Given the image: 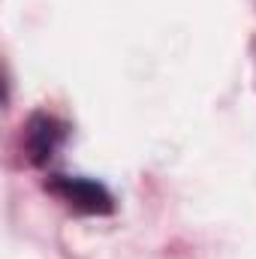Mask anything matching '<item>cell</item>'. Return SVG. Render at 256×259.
Wrapping results in <instances>:
<instances>
[{
    "label": "cell",
    "mask_w": 256,
    "mask_h": 259,
    "mask_svg": "<svg viewBox=\"0 0 256 259\" xmlns=\"http://www.w3.org/2000/svg\"><path fill=\"white\" fill-rule=\"evenodd\" d=\"M69 127H66L61 118L49 115V112H33L24 124L21 133V145H24V154L33 166H46L66 142Z\"/></svg>",
    "instance_id": "obj_2"
},
{
    "label": "cell",
    "mask_w": 256,
    "mask_h": 259,
    "mask_svg": "<svg viewBox=\"0 0 256 259\" xmlns=\"http://www.w3.org/2000/svg\"><path fill=\"white\" fill-rule=\"evenodd\" d=\"M46 190L66 202L72 211L78 214H112L115 211V196L106 190V184L94 181V178H81V175H52L46 181Z\"/></svg>",
    "instance_id": "obj_1"
}]
</instances>
